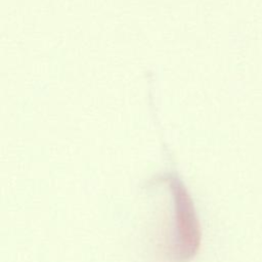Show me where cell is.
Returning <instances> with one entry per match:
<instances>
[{
  "label": "cell",
  "mask_w": 262,
  "mask_h": 262,
  "mask_svg": "<svg viewBox=\"0 0 262 262\" xmlns=\"http://www.w3.org/2000/svg\"><path fill=\"white\" fill-rule=\"evenodd\" d=\"M170 186L173 190L175 202V221L177 228L176 258L187 260L192 257L199 249L200 226L194 214V210L184 186L174 179Z\"/></svg>",
  "instance_id": "cell-1"
}]
</instances>
